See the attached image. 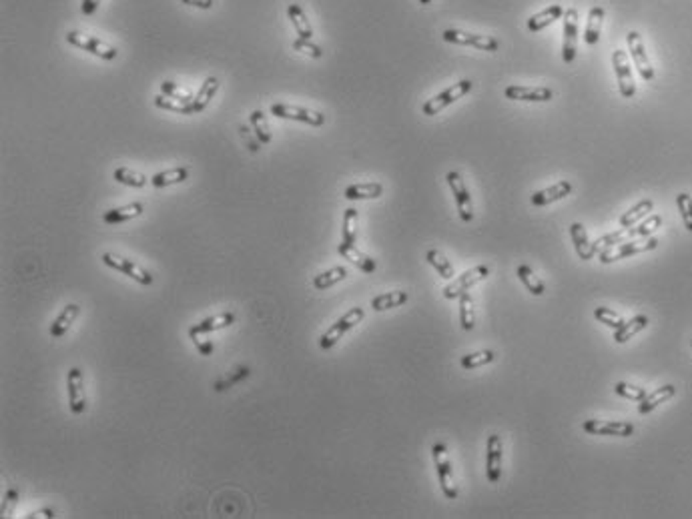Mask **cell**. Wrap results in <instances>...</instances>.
Instances as JSON below:
<instances>
[{
	"label": "cell",
	"mask_w": 692,
	"mask_h": 519,
	"mask_svg": "<svg viewBox=\"0 0 692 519\" xmlns=\"http://www.w3.org/2000/svg\"><path fill=\"white\" fill-rule=\"evenodd\" d=\"M269 112L277 119H289V121L305 123V125H312V127H323L325 125V114L323 112L305 107H297V105L275 103V105H271Z\"/></svg>",
	"instance_id": "3"
},
{
	"label": "cell",
	"mask_w": 692,
	"mask_h": 519,
	"mask_svg": "<svg viewBox=\"0 0 692 519\" xmlns=\"http://www.w3.org/2000/svg\"><path fill=\"white\" fill-rule=\"evenodd\" d=\"M219 90V79L217 77H207L205 83L199 88V92L195 94V99L187 105V114H197L207 108V105L211 103V99L217 94Z\"/></svg>",
	"instance_id": "18"
},
{
	"label": "cell",
	"mask_w": 692,
	"mask_h": 519,
	"mask_svg": "<svg viewBox=\"0 0 692 519\" xmlns=\"http://www.w3.org/2000/svg\"><path fill=\"white\" fill-rule=\"evenodd\" d=\"M191 341L195 343L197 351H199V355H203V357H209V355H213L215 345H213L211 341H203L199 335H191Z\"/></svg>",
	"instance_id": "50"
},
{
	"label": "cell",
	"mask_w": 692,
	"mask_h": 519,
	"mask_svg": "<svg viewBox=\"0 0 692 519\" xmlns=\"http://www.w3.org/2000/svg\"><path fill=\"white\" fill-rule=\"evenodd\" d=\"M582 429L590 435H616V437H630L634 433V425L628 421H604V419H588L582 423Z\"/></svg>",
	"instance_id": "15"
},
{
	"label": "cell",
	"mask_w": 692,
	"mask_h": 519,
	"mask_svg": "<svg viewBox=\"0 0 692 519\" xmlns=\"http://www.w3.org/2000/svg\"><path fill=\"white\" fill-rule=\"evenodd\" d=\"M471 87H474V83H471L469 79H464V81H460V83L451 85V87L446 88L444 92H440V94H436L434 99L425 101L424 107H422V112H424L425 116L440 114L444 108L449 107V105H454L458 99L466 96L469 90H471Z\"/></svg>",
	"instance_id": "2"
},
{
	"label": "cell",
	"mask_w": 692,
	"mask_h": 519,
	"mask_svg": "<svg viewBox=\"0 0 692 519\" xmlns=\"http://www.w3.org/2000/svg\"><path fill=\"white\" fill-rule=\"evenodd\" d=\"M676 207L680 211V216H682V223H684L686 231L692 233V196L689 193L676 195Z\"/></svg>",
	"instance_id": "45"
},
{
	"label": "cell",
	"mask_w": 692,
	"mask_h": 519,
	"mask_svg": "<svg viewBox=\"0 0 692 519\" xmlns=\"http://www.w3.org/2000/svg\"><path fill=\"white\" fill-rule=\"evenodd\" d=\"M287 17H289L291 24H293V28H295V32H297V37H299V39H309V41H312L313 28L312 24H309L307 14H305V10L301 8V4L289 2V4H287Z\"/></svg>",
	"instance_id": "26"
},
{
	"label": "cell",
	"mask_w": 692,
	"mask_h": 519,
	"mask_svg": "<svg viewBox=\"0 0 692 519\" xmlns=\"http://www.w3.org/2000/svg\"><path fill=\"white\" fill-rule=\"evenodd\" d=\"M662 227V216L660 215H650L647 221H642L638 227H628V233L632 238H640V237H650L656 229Z\"/></svg>",
	"instance_id": "41"
},
{
	"label": "cell",
	"mask_w": 692,
	"mask_h": 519,
	"mask_svg": "<svg viewBox=\"0 0 692 519\" xmlns=\"http://www.w3.org/2000/svg\"><path fill=\"white\" fill-rule=\"evenodd\" d=\"M418 2H420V4H424V6H427V4H429L431 0H418Z\"/></svg>",
	"instance_id": "56"
},
{
	"label": "cell",
	"mask_w": 692,
	"mask_h": 519,
	"mask_svg": "<svg viewBox=\"0 0 692 519\" xmlns=\"http://www.w3.org/2000/svg\"><path fill=\"white\" fill-rule=\"evenodd\" d=\"M101 261H103L107 267H111L114 271H119V273L131 277L133 281L141 283V285H151V283H153V275H151L149 271L141 269V267H139L136 263H133L131 259H125V257H119V255H112V253H103Z\"/></svg>",
	"instance_id": "13"
},
{
	"label": "cell",
	"mask_w": 692,
	"mask_h": 519,
	"mask_svg": "<svg viewBox=\"0 0 692 519\" xmlns=\"http://www.w3.org/2000/svg\"><path fill=\"white\" fill-rule=\"evenodd\" d=\"M490 275V267L488 265H478L474 269H468L466 273H462L458 279H451V283L444 289V297L446 299H460L462 293L469 291L474 285H478L480 281H484Z\"/></svg>",
	"instance_id": "9"
},
{
	"label": "cell",
	"mask_w": 692,
	"mask_h": 519,
	"mask_svg": "<svg viewBox=\"0 0 692 519\" xmlns=\"http://www.w3.org/2000/svg\"><path fill=\"white\" fill-rule=\"evenodd\" d=\"M516 275H518V279L524 283V287H526L532 295H536V297L544 295V291H546L544 283L538 279V275L528 267V265H520V267L516 269Z\"/></svg>",
	"instance_id": "37"
},
{
	"label": "cell",
	"mask_w": 692,
	"mask_h": 519,
	"mask_svg": "<svg viewBox=\"0 0 692 519\" xmlns=\"http://www.w3.org/2000/svg\"><path fill=\"white\" fill-rule=\"evenodd\" d=\"M626 44H628V52H630V57H632V63H634V66L638 68L640 77H642L647 83L654 81V68H652L650 61H648L647 48H644V43H642L640 32L630 30V32L626 34Z\"/></svg>",
	"instance_id": "12"
},
{
	"label": "cell",
	"mask_w": 692,
	"mask_h": 519,
	"mask_svg": "<svg viewBox=\"0 0 692 519\" xmlns=\"http://www.w3.org/2000/svg\"><path fill=\"white\" fill-rule=\"evenodd\" d=\"M403 303H407V293L405 291H391V293H383L372 299V309L374 311H387V309H396L402 307Z\"/></svg>",
	"instance_id": "33"
},
{
	"label": "cell",
	"mask_w": 692,
	"mask_h": 519,
	"mask_svg": "<svg viewBox=\"0 0 692 519\" xmlns=\"http://www.w3.org/2000/svg\"><path fill=\"white\" fill-rule=\"evenodd\" d=\"M239 130H241L243 139H245V141H247V147H249V151H253V152L259 151V145H261V143H259V139H257V136L253 139V136H251V132H249V129H247L245 125H241V127H239Z\"/></svg>",
	"instance_id": "52"
},
{
	"label": "cell",
	"mask_w": 692,
	"mask_h": 519,
	"mask_svg": "<svg viewBox=\"0 0 692 519\" xmlns=\"http://www.w3.org/2000/svg\"><path fill=\"white\" fill-rule=\"evenodd\" d=\"M155 107L163 108V110H171V112H179V114H187V105L179 103L171 96H165L163 92L155 96Z\"/></svg>",
	"instance_id": "47"
},
{
	"label": "cell",
	"mask_w": 692,
	"mask_h": 519,
	"mask_svg": "<svg viewBox=\"0 0 692 519\" xmlns=\"http://www.w3.org/2000/svg\"><path fill=\"white\" fill-rule=\"evenodd\" d=\"M249 123H251V127H253L255 136L259 139V143H261V145H269L271 139H273V134H271V129H269L265 112H263V110H253V112L249 114Z\"/></svg>",
	"instance_id": "35"
},
{
	"label": "cell",
	"mask_w": 692,
	"mask_h": 519,
	"mask_svg": "<svg viewBox=\"0 0 692 519\" xmlns=\"http://www.w3.org/2000/svg\"><path fill=\"white\" fill-rule=\"evenodd\" d=\"M293 48H295V50H301V52H305V54H309L313 59H321V57H323L321 46L315 44L313 41H309V39H299V37H297V39L293 41Z\"/></svg>",
	"instance_id": "48"
},
{
	"label": "cell",
	"mask_w": 692,
	"mask_h": 519,
	"mask_svg": "<svg viewBox=\"0 0 692 519\" xmlns=\"http://www.w3.org/2000/svg\"><path fill=\"white\" fill-rule=\"evenodd\" d=\"M67 43L81 48V50H87L90 54L103 59V61H114L116 59V48L111 46V44L103 43L94 37H89V34H83V32H77V30H70L67 32Z\"/></svg>",
	"instance_id": "8"
},
{
	"label": "cell",
	"mask_w": 692,
	"mask_h": 519,
	"mask_svg": "<svg viewBox=\"0 0 692 519\" xmlns=\"http://www.w3.org/2000/svg\"><path fill=\"white\" fill-rule=\"evenodd\" d=\"M594 317L600 321V323H604L606 327H610V329H620L622 325H624V319L616 313V311H612V309H606V307H596L594 309Z\"/></svg>",
	"instance_id": "44"
},
{
	"label": "cell",
	"mask_w": 692,
	"mask_h": 519,
	"mask_svg": "<svg viewBox=\"0 0 692 519\" xmlns=\"http://www.w3.org/2000/svg\"><path fill=\"white\" fill-rule=\"evenodd\" d=\"M431 455H434V463H436V471L440 477V485L442 491L447 499L458 498V487H456V479H454V469L447 457V449L444 443H436L431 447Z\"/></svg>",
	"instance_id": "5"
},
{
	"label": "cell",
	"mask_w": 692,
	"mask_h": 519,
	"mask_svg": "<svg viewBox=\"0 0 692 519\" xmlns=\"http://www.w3.org/2000/svg\"><path fill=\"white\" fill-rule=\"evenodd\" d=\"M570 193H572V185L568 181H558L556 185H552L544 191H536L534 195L530 196V201L536 207H546V205H552L560 199H566Z\"/></svg>",
	"instance_id": "20"
},
{
	"label": "cell",
	"mask_w": 692,
	"mask_h": 519,
	"mask_svg": "<svg viewBox=\"0 0 692 519\" xmlns=\"http://www.w3.org/2000/svg\"><path fill=\"white\" fill-rule=\"evenodd\" d=\"M363 317H365V311L361 309V307H354V309H349L343 317H339L337 321H335L323 335H321V339H319V347L323 349V351H329L332 347H335L337 345V341L347 333V331H352L354 327L358 323H361L363 321Z\"/></svg>",
	"instance_id": "1"
},
{
	"label": "cell",
	"mask_w": 692,
	"mask_h": 519,
	"mask_svg": "<svg viewBox=\"0 0 692 519\" xmlns=\"http://www.w3.org/2000/svg\"><path fill=\"white\" fill-rule=\"evenodd\" d=\"M358 209H345L343 213V229H341V243L356 245L358 241Z\"/></svg>",
	"instance_id": "36"
},
{
	"label": "cell",
	"mask_w": 692,
	"mask_h": 519,
	"mask_svg": "<svg viewBox=\"0 0 692 519\" xmlns=\"http://www.w3.org/2000/svg\"><path fill=\"white\" fill-rule=\"evenodd\" d=\"M343 195L347 201L378 199V196L383 195V185L381 183H356V185H349Z\"/></svg>",
	"instance_id": "28"
},
{
	"label": "cell",
	"mask_w": 692,
	"mask_h": 519,
	"mask_svg": "<svg viewBox=\"0 0 692 519\" xmlns=\"http://www.w3.org/2000/svg\"><path fill=\"white\" fill-rule=\"evenodd\" d=\"M425 259H427V263L444 277V279H447V281H451L454 279V267H451V263L440 253V251H436V249H429L427 251V255H425Z\"/></svg>",
	"instance_id": "39"
},
{
	"label": "cell",
	"mask_w": 692,
	"mask_h": 519,
	"mask_svg": "<svg viewBox=\"0 0 692 519\" xmlns=\"http://www.w3.org/2000/svg\"><path fill=\"white\" fill-rule=\"evenodd\" d=\"M614 391H616V395H620V397H624V399H632V401H642L644 397H647L648 393H647V389L644 387H636V385H628V383H616L614 385Z\"/></svg>",
	"instance_id": "46"
},
{
	"label": "cell",
	"mask_w": 692,
	"mask_h": 519,
	"mask_svg": "<svg viewBox=\"0 0 692 519\" xmlns=\"http://www.w3.org/2000/svg\"><path fill=\"white\" fill-rule=\"evenodd\" d=\"M654 209V203L650 199H642L640 203H636L632 209H628L624 215L620 216V227H634L638 221H642L644 216L650 215V211Z\"/></svg>",
	"instance_id": "32"
},
{
	"label": "cell",
	"mask_w": 692,
	"mask_h": 519,
	"mask_svg": "<svg viewBox=\"0 0 692 519\" xmlns=\"http://www.w3.org/2000/svg\"><path fill=\"white\" fill-rule=\"evenodd\" d=\"M181 2L187 4V6L201 8V10H209V8H213V4H215V0H181Z\"/></svg>",
	"instance_id": "53"
},
{
	"label": "cell",
	"mask_w": 692,
	"mask_h": 519,
	"mask_svg": "<svg viewBox=\"0 0 692 519\" xmlns=\"http://www.w3.org/2000/svg\"><path fill=\"white\" fill-rule=\"evenodd\" d=\"M235 323V313L227 311V313H219V315H213V317H205L203 321L195 323L191 329H189V337L191 335H205V333H213V331H219V329H225L229 325Z\"/></svg>",
	"instance_id": "21"
},
{
	"label": "cell",
	"mask_w": 692,
	"mask_h": 519,
	"mask_svg": "<svg viewBox=\"0 0 692 519\" xmlns=\"http://www.w3.org/2000/svg\"><path fill=\"white\" fill-rule=\"evenodd\" d=\"M486 476L490 483H498L502 476V457H504V447H502V437L500 435H490L488 445H486Z\"/></svg>",
	"instance_id": "17"
},
{
	"label": "cell",
	"mask_w": 692,
	"mask_h": 519,
	"mask_svg": "<svg viewBox=\"0 0 692 519\" xmlns=\"http://www.w3.org/2000/svg\"><path fill=\"white\" fill-rule=\"evenodd\" d=\"M604 8L600 4H594L588 12V21H586V28H584V41L588 46H596L600 41V32H602V22H604Z\"/></svg>",
	"instance_id": "22"
},
{
	"label": "cell",
	"mask_w": 692,
	"mask_h": 519,
	"mask_svg": "<svg viewBox=\"0 0 692 519\" xmlns=\"http://www.w3.org/2000/svg\"><path fill=\"white\" fill-rule=\"evenodd\" d=\"M145 207L143 203H131V205H125V207H116V209H111L103 215V221L107 225H119V223H127L131 221L134 216L143 215Z\"/></svg>",
	"instance_id": "29"
},
{
	"label": "cell",
	"mask_w": 692,
	"mask_h": 519,
	"mask_svg": "<svg viewBox=\"0 0 692 519\" xmlns=\"http://www.w3.org/2000/svg\"><path fill=\"white\" fill-rule=\"evenodd\" d=\"M247 375H249V369H247V367H239V373H237V375H233V377H231V379H227L225 383H217V387H215V389H217V391L229 389V387H231L233 383H237L239 379H243V377H247Z\"/></svg>",
	"instance_id": "51"
},
{
	"label": "cell",
	"mask_w": 692,
	"mask_h": 519,
	"mask_svg": "<svg viewBox=\"0 0 692 519\" xmlns=\"http://www.w3.org/2000/svg\"><path fill=\"white\" fill-rule=\"evenodd\" d=\"M442 39L446 43L460 44V46H474L478 50H486V52H496L500 48L498 39L488 37V34H474V32H466V30H458V28H446L442 32Z\"/></svg>",
	"instance_id": "7"
},
{
	"label": "cell",
	"mask_w": 692,
	"mask_h": 519,
	"mask_svg": "<svg viewBox=\"0 0 692 519\" xmlns=\"http://www.w3.org/2000/svg\"><path fill=\"white\" fill-rule=\"evenodd\" d=\"M570 237H572V243H574V249L578 253V257L584 261L594 259V255H598V249L596 245L590 241L584 225L580 223H572L570 225Z\"/></svg>",
	"instance_id": "19"
},
{
	"label": "cell",
	"mask_w": 692,
	"mask_h": 519,
	"mask_svg": "<svg viewBox=\"0 0 692 519\" xmlns=\"http://www.w3.org/2000/svg\"><path fill=\"white\" fill-rule=\"evenodd\" d=\"M564 41H562V59L566 65H572L576 61V48H578V10L576 8H566L564 10Z\"/></svg>",
	"instance_id": "4"
},
{
	"label": "cell",
	"mask_w": 692,
	"mask_h": 519,
	"mask_svg": "<svg viewBox=\"0 0 692 519\" xmlns=\"http://www.w3.org/2000/svg\"><path fill=\"white\" fill-rule=\"evenodd\" d=\"M504 94L510 101H524V103H550L554 99V90L548 87H520V85H512V87H506Z\"/></svg>",
	"instance_id": "16"
},
{
	"label": "cell",
	"mask_w": 692,
	"mask_h": 519,
	"mask_svg": "<svg viewBox=\"0 0 692 519\" xmlns=\"http://www.w3.org/2000/svg\"><path fill=\"white\" fill-rule=\"evenodd\" d=\"M99 4H101V0H83V4H81V10H83V14L90 17V14H94V12H96Z\"/></svg>",
	"instance_id": "54"
},
{
	"label": "cell",
	"mask_w": 692,
	"mask_h": 519,
	"mask_svg": "<svg viewBox=\"0 0 692 519\" xmlns=\"http://www.w3.org/2000/svg\"><path fill=\"white\" fill-rule=\"evenodd\" d=\"M189 179V169L187 167H177V169H169V171H161L151 176V185L155 189H165L171 185H179L183 181Z\"/></svg>",
	"instance_id": "30"
},
{
	"label": "cell",
	"mask_w": 692,
	"mask_h": 519,
	"mask_svg": "<svg viewBox=\"0 0 692 519\" xmlns=\"http://www.w3.org/2000/svg\"><path fill=\"white\" fill-rule=\"evenodd\" d=\"M28 518H54V509H50V507H45V509H39V511H32Z\"/></svg>",
	"instance_id": "55"
},
{
	"label": "cell",
	"mask_w": 692,
	"mask_h": 519,
	"mask_svg": "<svg viewBox=\"0 0 692 519\" xmlns=\"http://www.w3.org/2000/svg\"><path fill=\"white\" fill-rule=\"evenodd\" d=\"M674 393H676L674 385H662V387H658L656 391L648 393L647 397L640 401V405H638V413L640 415H648L650 411H654L660 403H664V401H669L670 397H674Z\"/></svg>",
	"instance_id": "27"
},
{
	"label": "cell",
	"mask_w": 692,
	"mask_h": 519,
	"mask_svg": "<svg viewBox=\"0 0 692 519\" xmlns=\"http://www.w3.org/2000/svg\"><path fill=\"white\" fill-rule=\"evenodd\" d=\"M658 247V238L654 237H647L644 241H626V243H620L616 247H610V249H604L600 251V261L602 263H614L618 259H626V257H632V255H638V253H647V251H652Z\"/></svg>",
	"instance_id": "6"
},
{
	"label": "cell",
	"mask_w": 692,
	"mask_h": 519,
	"mask_svg": "<svg viewBox=\"0 0 692 519\" xmlns=\"http://www.w3.org/2000/svg\"><path fill=\"white\" fill-rule=\"evenodd\" d=\"M17 503H19V491L17 489H8L6 496H4V501H2V509H0L2 518H10L12 511H14V507H17Z\"/></svg>",
	"instance_id": "49"
},
{
	"label": "cell",
	"mask_w": 692,
	"mask_h": 519,
	"mask_svg": "<svg viewBox=\"0 0 692 519\" xmlns=\"http://www.w3.org/2000/svg\"><path fill=\"white\" fill-rule=\"evenodd\" d=\"M460 323L466 331H471L474 325H476V315H474V301H471V295L468 291L460 295Z\"/></svg>",
	"instance_id": "42"
},
{
	"label": "cell",
	"mask_w": 692,
	"mask_h": 519,
	"mask_svg": "<svg viewBox=\"0 0 692 519\" xmlns=\"http://www.w3.org/2000/svg\"><path fill=\"white\" fill-rule=\"evenodd\" d=\"M446 179L449 189H451V195L456 199V207H458L460 218L464 223H471V218H474V205H471V195H469L468 187H466L462 174L456 173V171H449Z\"/></svg>",
	"instance_id": "11"
},
{
	"label": "cell",
	"mask_w": 692,
	"mask_h": 519,
	"mask_svg": "<svg viewBox=\"0 0 692 519\" xmlns=\"http://www.w3.org/2000/svg\"><path fill=\"white\" fill-rule=\"evenodd\" d=\"M345 277H347V269H345V267H334V269H329V271H323V273L315 275V277H313V287H315L317 291H325V289L334 287L335 283L343 281Z\"/></svg>",
	"instance_id": "34"
},
{
	"label": "cell",
	"mask_w": 692,
	"mask_h": 519,
	"mask_svg": "<svg viewBox=\"0 0 692 519\" xmlns=\"http://www.w3.org/2000/svg\"><path fill=\"white\" fill-rule=\"evenodd\" d=\"M612 66L616 72V81H618V90L624 99H632L636 94V85L632 79V68L628 63V54L624 50H614L612 52Z\"/></svg>",
	"instance_id": "14"
},
{
	"label": "cell",
	"mask_w": 692,
	"mask_h": 519,
	"mask_svg": "<svg viewBox=\"0 0 692 519\" xmlns=\"http://www.w3.org/2000/svg\"><path fill=\"white\" fill-rule=\"evenodd\" d=\"M79 313H81V307H79V305L77 303L67 305V307L61 311V315L50 323V329H48L50 337H52V339H61L63 335H67V331L70 329V325L74 323V319L79 317Z\"/></svg>",
	"instance_id": "25"
},
{
	"label": "cell",
	"mask_w": 692,
	"mask_h": 519,
	"mask_svg": "<svg viewBox=\"0 0 692 519\" xmlns=\"http://www.w3.org/2000/svg\"><path fill=\"white\" fill-rule=\"evenodd\" d=\"M161 92H163L165 96H171V99H175V101H179V103H185V105H189V103L195 99L193 92H191L189 88L181 87L179 83H173V81H165V83H161Z\"/></svg>",
	"instance_id": "43"
},
{
	"label": "cell",
	"mask_w": 692,
	"mask_h": 519,
	"mask_svg": "<svg viewBox=\"0 0 692 519\" xmlns=\"http://www.w3.org/2000/svg\"><path fill=\"white\" fill-rule=\"evenodd\" d=\"M496 359V353L486 349V351H478V353H469V355H464L460 359V365L466 369V371H471V369L482 367V365H488Z\"/></svg>",
	"instance_id": "40"
},
{
	"label": "cell",
	"mask_w": 692,
	"mask_h": 519,
	"mask_svg": "<svg viewBox=\"0 0 692 519\" xmlns=\"http://www.w3.org/2000/svg\"><path fill=\"white\" fill-rule=\"evenodd\" d=\"M564 10H566V8H564L562 4H552V6L540 10L536 14H532V17L528 19V30H530V32H540V30H544V28L550 26L552 22H556L558 19H562V17H564Z\"/></svg>",
	"instance_id": "24"
},
{
	"label": "cell",
	"mask_w": 692,
	"mask_h": 519,
	"mask_svg": "<svg viewBox=\"0 0 692 519\" xmlns=\"http://www.w3.org/2000/svg\"><path fill=\"white\" fill-rule=\"evenodd\" d=\"M68 407L74 415H83L87 411V393H85V375L83 369L72 367L67 373Z\"/></svg>",
	"instance_id": "10"
},
{
	"label": "cell",
	"mask_w": 692,
	"mask_h": 519,
	"mask_svg": "<svg viewBox=\"0 0 692 519\" xmlns=\"http://www.w3.org/2000/svg\"><path fill=\"white\" fill-rule=\"evenodd\" d=\"M648 323H650V321H648L647 315H636V317H632L630 321H624V325H622L620 329L614 331V341H616V343H626V341L632 339L636 333H640L642 329H647Z\"/></svg>",
	"instance_id": "31"
},
{
	"label": "cell",
	"mask_w": 692,
	"mask_h": 519,
	"mask_svg": "<svg viewBox=\"0 0 692 519\" xmlns=\"http://www.w3.org/2000/svg\"><path fill=\"white\" fill-rule=\"evenodd\" d=\"M337 251H339V255H341L343 259H347L349 263H354V265H356V267H359L363 273H374V271L378 269V263H376V259H372V257H367L365 253H361L356 245H345V243H339Z\"/></svg>",
	"instance_id": "23"
},
{
	"label": "cell",
	"mask_w": 692,
	"mask_h": 519,
	"mask_svg": "<svg viewBox=\"0 0 692 519\" xmlns=\"http://www.w3.org/2000/svg\"><path fill=\"white\" fill-rule=\"evenodd\" d=\"M114 181L121 183V185H127V187H133V189H141L147 185V176L143 173H136L133 169H127V167H119L114 169Z\"/></svg>",
	"instance_id": "38"
}]
</instances>
